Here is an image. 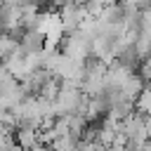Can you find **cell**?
Wrapping results in <instances>:
<instances>
[{"label":"cell","mask_w":151,"mask_h":151,"mask_svg":"<svg viewBox=\"0 0 151 151\" xmlns=\"http://www.w3.org/2000/svg\"><path fill=\"white\" fill-rule=\"evenodd\" d=\"M12 142L21 151H31L35 144H40V132H35L31 127H14L12 130Z\"/></svg>","instance_id":"1"},{"label":"cell","mask_w":151,"mask_h":151,"mask_svg":"<svg viewBox=\"0 0 151 151\" xmlns=\"http://www.w3.org/2000/svg\"><path fill=\"white\" fill-rule=\"evenodd\" d=\"M19 47H21L26 54H38V52H42V47H45V38H42L38 31H26V33L19 38Z\"/></svg>","instance_id":"2"}]
</instances>
